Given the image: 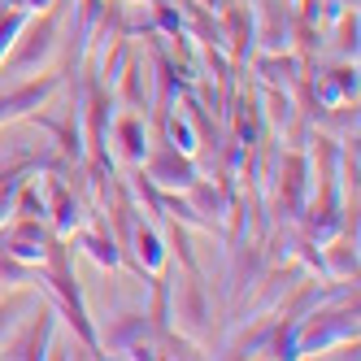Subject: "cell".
I'll return each mask as SVG.
<instances>
[{
	"label": "cell",
	"mask_w": 361,
	"mask_h": 361,
	"mask_svg": "<svg viewBox=\"0 0 361 361\" xmlns=\"http://www.w3.org/2000/svg\"><path fill=\"white\" fill-rule=\"evenodd\" d=\"M357 340V305L353 309H335V314H305L296 318V353H322L331 344H348Z\"/></svg>",
	"instance_id": "obj_1"
},
{
	"label": "cell",
	"mask_w": 361,
	"mask_h": 361,
	"mask_svg": "<svg viewBox=\"0 0 361 361\" xmlns=\"http://www.w3.org/2000/svg\"><path fill=\"white\" fill-rule=\"evenodd\" d=\"M27 39H13L18 48H13V57H9V70L13 74H27V70H35L39 61H48L53 57V48H57V13H48V18H27Z\"/></svg>",
	"instance_id": "obj_2"
},
{
	"label": "cell",
	"mask_w": 361,
	"mask_h": 361,
	"mask_svg": "<svg viewBox=\"0 0 361 361\" xmlns=\"http://www.w3.org/2000/svg\"><path fill=\"white\" fill-rule=\"evenodd\" d=\"M174 318L192 340L209 326V296H204V283L200 270H183V279L174 283Z\"/></svg>",
	"instance_id": "obj_3"
},
{
	"label": "cell",
	"mask_w": 361,
	"mask_h": 361,
	"mask_svg": "<svg viewBox=\"0 0 361 361\" xmlns=\"http://www.w3.org/2000/svg\"><path fill=\"white\" fill-rule=\"evenodd\" d=\"M0 248L13 252L18 262H27V266H44L48 248H53V235L39 226V218H18L9 231L0 226Z\"/></svg>",
	"instance_id": "obj_4"
},
{
	"label": "cell",
	"mask_w": 361,
	"mask_h": 361,
	"mask_svg": "<svg viewBox=\"0 0 361 361\" xmlns=\"http://www.w3.org/2000/svg\"><path fill=\"white\" fill-rule=\"evenodd\" d=\"M105 348L126 353V357H157V348L148 344V314H118L105 326Z\"/></svg>",
	"instance_id": "obj_5"
},
{
	"label": "cell",
	"mask_w": 361,
	"mask_h": 361,
	"mask_svg": "<svg viewBox=\"0 0 361 361\" xmlns=\"http://www.w3.org/2000/svg\"><path fill=\"white\" fill-rule=\"evenodd\" d=\"M148 183H157V188H192L196 183L192 152L178 157V148H161L157 157L148 161Z\"/></svg>",
	"instance_id": "obj_6"
},
{
	"label": "cell",
	"mask_w": 361,
	"mask_h": 361,
	"mask_svg": "<svg viewBox=\"0 0 361 361\" xmlns=\"http://www.w3.org/2000/svg\"><path fill=\"white\" fill-rule=\"evenodd\" d=\"M53 309H44L39 322H27V331L18 335V340H5L0 344V357H48L53 348Z\"/></svg>",
	"instance_id": "obj_7"
},
{
	"label": "cell",
	"mask_w": 361,
	"mask_h": 361,
	"mask_svg": "<svg viewBox=\"0 0 361 361\" xmlns=\"http://www.w3.org/2000/svg\"><path fill=\"white\" fill-rule=\"evenodd\" d=\"M61 87V79H39V83H27L9 96H0V122H13V118H27L31 109H39L48 96Z\"/></svg>",
	"instance_id": "obj_8"
},
{
	"label": "cell",
	"mask_w": 361,
	"mask_h": 361,
	"mask_svg": "<svg viewBox=\"0 0 361 361\" xmlns=\"http://www.w3.org/2000/svg\"><path fill=\"white\" fill-rule=\"evenodd\" d=\"M252 39H262L266 53H283V48L292 44V18H288V9H279L274 0H270V9H262V27L252 31Z\"/></svg>",
	"instance_id": "obj_9"
},
{
	"label": "cell",
	"mask_w": 361,
	"mask_h": 361,
	"mask_svg": "<svg viewBox=\"0 0 361 361\" xmlns=\"http://www.w3.org/2000/svg\"><path fill=\"white\" fill-rule=\"evenodd\" d=\"M257 74H262L266 87L292 92V87L300 83V61H296V57H283V53H266L262 61H257Z\"/></svg>",
	"instance_id": "obj_10"
},
{
	"label": "cell",
	"mask_w": 361,
	"mask_h": 361,
	"mask_svg": "<svg viewBox=\"0 0 361 361\" xmlns=\"http://www.w3.org/2000/svg\"><path fill=\"white\" fill-rule=\"evenodd\" d=\"M79 244L87 248V257H92L96 266H109V270H114V266L122 262V252H118V240L109 235L105 226H96V231H83V235H79Z\"/></svg>",
	"instance_id": "obj_11"
},
{
	"label": "cell",
	"mask_w": 361,
	"mask_h": 361,
	"mask_svg": "<svg viewBox=\"0 0 361 361\" xmlns=\"http://www.w3.org/2000/svg\"><path fill=\"white\" fill-rule=\"evenodd\" d=\"M114 135H118V144H122V157L131 161V166H140L144 152H148V144H144V122H140V118H122V122L114 126Z\"/></svg>",
	"instance_id": "obj_12"
},
{
	"label": "cell",
	"mask_w": 361,
	"mask_h": 361,
	"mask_svg": "<svg viewBox=\"0 0 361 361\" xmlns=\"http://www.w3.org/2000/svg\"><path fill=\"white\" fill-rule=\"evenodd\" d=\"M144 66L140 61H131V66H126V74H118V100H122V105H131V109H144Z\"/></svg>",
	"instance_id": "obj_13"
},
{
	"label": "cell",
	"mask_w": 361,
	"mask_h": 361,
	"mask_svg": "<svg viewBox=\"0 0 361 361\" xmlns=\"http://www.w3.org/2000/svg\"><path fill=\"white\" fill-rule=\"evenodd\" d=\"M326 274H331L335 283H348V279L357 274V240H353V244H348V240H344V244H331V270H326Z\"/></svg>",
	"instance_id": "obj_14"
},
{
	"label": "cell",
	"mask_w": 361,
	"mask_h": 361,
	"mask_svg": "<svg viewBox=\"0 0 361 361\" xmlns=\"http://www.w3.org/2000/svg\"><path fill=\"white\" fill-rule=\"evenodd\" d=\"M27 9H9V13H0V66H5V53L13 48V39L22 35V27H27Z\"/></svg>",
	"instance_id": "obj_15"
},
{
	"label": "cell",
	"mask_w": 361,
	"mask_h": 361,
	"mask_svg": "<svg viewBox=\"0 0 361 361\" xmlns=\"http://www.w3.org/2000/svg\"><path fill=\"white\" fill-rule=\"evenodd\" d=\"M340 57H357V13H340V44H335Z\"/></svg>",
	"instance_id": "obj_16"
},
{
	"label": "cell",
	"mask_w": 361,
	"mask_h": 361,
	"mask_svg": "<svg viewBox=\"0 0 361 361\" xmlns=\"http://www.w3.org/2000/svg\"><path fill=\"white\" fill-rule=\"evenodd\" d=\"M9 5H13V9H27V13H31V9H44V5H61V0H9Z\"/></svg>",
	"instance_id": "obj_17"
}]
</instances>
